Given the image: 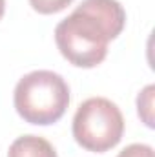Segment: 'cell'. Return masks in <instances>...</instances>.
<instances>
[{
	"mask_svg": "<svg viewBox=\"0 0 155 157\" xmlns=\"http://www.w3.org/2000/svg\"><path fill=\"white\" fill-rule=\"evenodd\" d=\"M13 104L29 124L47 126L60 121L70 106V86L49 70H37L20 78L15 86Z\"/></svg>",
	"mask_w": 155,
	"mask_h": 157,
	"instance_id": "cell-1",
	"label": "cell"
},
{
	"mask_svg": "<svg viewBox=\"0 0 155 157\" xmlns=\"http://www.w3.org/2000/svg\"><path fill=\"white\" fill-rule=\"evenodd\" d=\"M73 137L88 152L104 154L115 148L124 133V117L115 102L106 97H91L75 112Z\"/></svg>",
	"mask_w": 155,
	"mask_h": 157,
	"instance_id": "cell-2",
	"label": "cell"
},
{
	"mask_svg": "<svg viewBox=\"0 0 155 157\" xmlns=\"http://www.w3.org/2000/svg\"><path fill=\"white\" fill-rule=\"evenodd\" d=\"M60 55L77 68H95L108 55V35L89 15L75 9L55 28Z\"/></svg>",
	"mask_w": 155,
	"mask_h": 157,
	"instance_id": "cell-3",
	"label": "cell"
},
{
	"mask_svg": "<svg viewBox=\"0 0 155 157\" xmlns=\"http://www.w3.org/2000/svg\"><path fill=\"white\" fill-rule=\"evenodd\" d=\"M77 9L93 17L110 40H115L126 26V11L117 0H82Z\"/></svg>",
	"mask_w": 155,
	"mask_h": 157,
	"instance_id": "cell-4",
	"label": "cell"
},
{
	"mask_svg": "<svg viewBox=\"0 0 155 157\" xmlns=\"http://www.w3.org/2000/svg\"><path fill=\"white\" fill-rule=\"evenodd\" d=\"M7 157H57V152L53 144L44 137L22 135L11 143Z\"/></svg>",
	"mask_w": 155,
	"mask_h": 157,
	"instance_id": "cell-5",
	"label": "cell"
},
{
	"mask_svg": "<svg viewBox=\"0 0 155 157\" xmlns=\"http://www.w3.org/2000/svg\"><path fill=\"white\" fill-rule=\"evenodd\" d=\"M153 97H155V86L148 84L139 95H137V113L141 121L148 126L153 128Z\"/></svg>",
	"mask_w": 155,
	"mask_h": 157,
	"instance_id": "cell-6",
	"label": "cell"
},
{
	"mask_svg": "<svg viewBox=\"0 0 155 157\" xmlns=\"http://www.w3.org/2000/svg\"><path fill=\"white\" fill-rule=\"evenodd\" d=\"M73 0H29L31 7L40 15H55L66 9Z\"/></svg>",
	"mask_w": 155,
	"mask_h": 157,
	"instance_id": "cell-7",
	"label": "cell"
},
{
	"mask_svg": "<svg viewBox=\"0 0 155 157\" xmlns=\"http://www.w3.org/2000/svg\"><path fill=\"white\" fill-rule=\"evenodd\" d=\"M117 157H153V148L150 144L133 143V144L126 146L124 150H120Z\"/></svg>",
	"mask_w": 155,
	"mask_h": 157,
	"instance_id": "cell-8",
	"label": "cell"
},
{
	"mask_svg": "<svg viewBox=\"0 0 155 157\" xmlns=\"http://www.w3.org/2000/svg\"><path fill=\"white\" fill-rule=\"evenodd\" d=\"M4 13H6V0H0V20L4 17Z\"/></svg>",
	"mask_w": 155,
	"mask_h": 157,
	"instance_id": "cell-9",
	"label": "cell"
}]
</instances>
